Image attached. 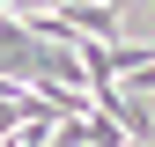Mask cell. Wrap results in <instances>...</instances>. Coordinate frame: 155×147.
I'll list each match as a JSON object with an SVG mask.
<instances>
[{"mask_svg":"<svg viewBox=\"0 0 155 147\" xmlns=\"http://www.w3.org/2000/svg\"><path fill=\"white\" fill-rule=\"evenodd\" d=\"M140 22H155V0H148V8H140Z\"/></svg>","mask_w":155,"mask_h":147,"instance_id":"1","label":"cell"},{"mask_svg":"<svg viewBox=\"0 0 155 147\" xmlns=\"http://www.w3.org/2000/svg\"><path fill=\"white\" fill-rule=\"evenodd\" d=\"M104 8H111V0H104Z\"/></svg>","mask_w":155,"mask_h":147,"instance_id":"2","label":"cell"}]
</instances>
